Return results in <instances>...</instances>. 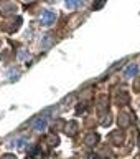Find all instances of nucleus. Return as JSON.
Listing matches in <instances>:
<instances>
[{"instance_id":"1","label":"nucleus","mask_w":140,"mask_h":159,"mask_svg":"<svg viewBox=\"0 0 140 159\" xmlns=\"http://www.w3.org/2000/svg\"><path fill=\"white\" fill-rule=\"evenodd\" d=\"M54 20H56V15H54L51 10H45V12L40 15V22H41L43 25H53L54 23Z\"/></svg>"},{"instance_id":"2","label":"nucleus","mask_w":140,"mask_h":159,"mask_svg":"<svg viewBox=\"0 0 140 159\" xmlns=\"http://www.w3.org/2000/svg\"><path fill=\"white\" fill-rule=\"evenodd\" d=\"M46 126H48V118L46 116H40V118H36L33 121V129L35 131H45L46 129Z\"/></svg>"},{"instance_id":"3","label":"nucleus","mask_w":140,"mask_h":159,"mask_svg":"<svg viewBox=\"0 0 140 159\" xmlns=\"http://www.w3.org/2000/svg\"><path fill=\"white\" fill-rule=\"evenodd\" d=\"M137 73H138V65H135V63L129 65V66L125 68V71H124V75H125L127 78H132V76H135Z\"/></svg>"},{"instance_id":"4","label":"nucleus","mask_w":140,"mask_h":159,"mask_svg":"<svg viewBox=\"0 0 140 159\" xmlns=\"http://www.w3.org/2000/svg\"><path fill=\"white\" fill-rule=\"evenodd\" d=\"M27 141H28V138H27V136H20V138H17V139H15V141L12 143V146L18 148V149H23V148H25V144H27Z\"/></svg>"},{"instance_id":"5","label":"nucleus","mask_w":140,"mask_h":159,"mask_svg":"<svg viewBox=\"0 0 140 159\" xmlns=\"http://www.w3.org/2000/svg\"><path fill=\"white\" fill-rule=\"evenodd\" d=\"M64 5L68 8H78L83 5V0H64Z\"/></svg>"},{"instance_id":"6","label":"nucleus","mask_w":140,"mask_h":159,"mask_svg":"<svg viewBox=\"0 0 140 159\" xmlns=\"http://www.w3.org/2000/svg\"><path fill=\"white\" fill-rule=\"evenodd\" d=\"M20 58H22V60H27V58H28L27 50H20Z\"/></svg>"}]
</instances>
